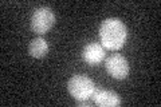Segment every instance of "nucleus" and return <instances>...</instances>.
I'll return each instance as SVG.
<instances>
[{
    "mask_svg": "<svg viewBox=\"0 0 161 107\" xmlns=\"http://www.w3.org/2000/svg\"><path fill=\"white\" fill-rule=\"evenodd\" d=\"M67 90L74 99L83 100V99H89L90 96L93 95L95 86H94V82L89 78V76L74 75L73 78L69 79Z\"/></svg>",
    "mask_w": 161,
    "mask_h": 107,
    "instance_id": "2",
    "label": "nucleus"
},
{
    "mask_svg": "<svg viewBox=\"0 0 161 107\" xmlns=\"http://www.w3.org/2000/svg\"><path fill=\"white\" fill-rule=\"evenodd\" d=\"M90 98H92L94 104H97L99 107H117L121 104L119 95L112 90L95 88Z\"/></svg>",
    "mask_w": 161,
    "mask_h": 107,
    "instance_id": "5",
    "label": "nucleus"
},
{
    "mask_svg": "<svg viewBox=\"0 0 161 107\" xmlns=\"http://www.w3.org/2000/svg\"><path fill=\"white\" fill-rule=\"evenodd\" d=\"M105 68H106L108 74L113 76L114 79L122 80L128 76L129 74V63L126 58H124L119 54H114L109 56L105 62Z\"/></svg>",
    "mask_w": 161,
    "mask_h": 107,
    "instance_id": "4",
    "label": "nucleus"
},
{
    "mask_svg": "<svg viewBox=\"0 0 161 107\" xmlns=\"http://www.w3.org/2000/svg\"><path fill=\"white\" fill-rule=\"evenodd\" d=\"M55 23V15L51 8L39 7L35 9L31 18V29L36 35H43L48 32Z\"/></svg>",
    "mask_w": 161,
    "mask_h": 107,
    "instance_id": "3",
    "label": "nucleus"
},
{
    "mask_svg": "<svg viewBox=\"0 0 161 107\" xmlns=\"http://www.w3.org/2000/svg\"><path fill=\"white\" fill-rule=\"evenodd\" d=\"M47 52H48V43L43 38H35L28 45V54L35 59L46 56Z\"/></svg>",
    "mask_w": 161,
    "mask_h": 107,
    "instance_id": "7",
    "label": "nucleus"
},
{
    "mask_svg": "<svg viewBox=\"0 0 161 107\" xmlns=\"http://www.w3.org/2000/svg\"><path fill=\"white\" fill-rule=\"evenodd\" d=\"M77 104L79 107H83V106H90L92 103L90 102H87V99H83V100H77Z\"/></svg>",
    "mask_w": 161,
    "mask_h": 107,
    "instance_id": "8",
    "label": "nucleus"
},
{
    "mask_svg": "<svg viewBox=\"0 0 161 107\" xmlns=\"http://www.w3.org/2000/svg\"><path fill=\"white\" fill-rule=\"evenodd\" d=\"M128 29L124 22L117 18L103 20L99 27V40L106 50H119L126 43Z\"/></svg>",
    "mask_w": 161,
    "mask_h": 107,
    "instance_id": "1",
    "label": "nucleus"
},
{
    "mask_svg": "<svg viewBox=\"0 0 161 107\" xmlns=\"http://www.w3.org/2000/svg\"><path fill=\"white\" fill-rule=\"evenodd\" d=\"M105 55H106V48L101 43H89L82 50V59L92 66L99 64L105 59Z\"/></svg>",
    "mask_w": 161,
    "mask_h": 107,
    "instance_id": "6",
    "label": "nucleus"
}]
</instances>
